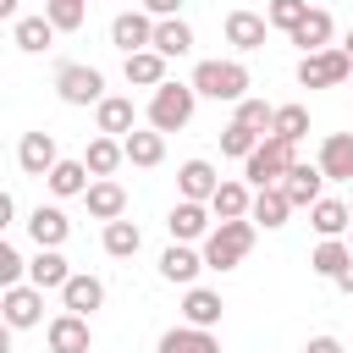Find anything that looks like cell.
Masks as SVG:
<instances>
[{
	"label": "cell",
	"mask_w": 353,
	"mask_h": 353,
	"mask_svg": "<svg viewBox=\"0 0 353 353\" xmlns=\"http://www.w3.org/2000/svg\"><path fill=\"white\" fill-rule=\"evenodd\" d=\"M314 165L325 171V182H353V132H325Z\"/></svg>",
	"instance_id": "14"
},
{
	"label": "cell",
	"mask_w": 353,
	"mask_h": 353,
	"mask_svg": "<svg viewBox=\"0 0 353 353\" xmlns=\"http://www.w3.org/2000/svg\"><path fill=\"white\" fill-rule=\"evenodd\" d=\"M309 11H314L309 0H270V6H265V17H270V28H281V33H292V28H298V22L309 17Z\"/></svg>",
	"instance_id": "40"
},
{
	"label": "cell",
	"mask_w": 353,
	"mask_h": 353,
	"mask_svg": "<svg viewBox=\"0 0 353 353\" xmlns=\"http://www.w3.org/2000/svg\"><path fill=\"white\" fill-rule=\"evenodd\" d=\"M55 33H61V28H55L50 17H17V22H11V39H17V50H28V55L50 50Z\"/></svg>",
	"instance_id": "32"
},
{
	"label": "cell",
	"mask_w": 353,
	"mask_h": 353,
	"mask_svg": "<svg viewBox=\"0 0 353 353\" xmlns=\"http://www.w3.org/2000/svg\"><path fill=\"white\" fill-rule=\"evenodd\" d=\"M83 204H88L94 221H121V215H127V188H121L116 176H94L88 193H83Z\"/></svg>",
	"instance_id": "12"
},
{
	"label": "cell",
	"mask_w": 353,
	"mask_h": 353,
	"mask_svg": "<svg viewBox=\"0 0 353 353\" xmlns=\"http://www.w3.org/2000/svg\"><path fill=\"white\" fill-rule=\"evenodd\" d=\"M320 188H325V171H320V165H309V160H292V165H287V176H281V193L292 199V210H309L314 199H325Z\"/></svg>",
	"instance_id": "11"
},
{
	"label": "cell",
	"mask_w": 353,
	"mask_h": 353,
	"mask_svg": "<svg viewBox=\"0 0 353 353\" xmlns=\"http://www.w3.org/2000/svg\"><path fill=\"white\" fill-rule=\"evenodd\" d=\"M309 226H314L320 237H342V232L353 226L347 199H314V204H309Z\"/></svg>",
	"instance_id": "29"
},
{
	"label": "cell",
	"mask_w": 353,
	"mask_h": 353,
	"mask_svg": "<svg viewBox=\"0 0 353 353\" xmlns=\"http://www.w3.org/2000/svg\"><path fill=\"white\" fill-rule=\"evenodd\" d=\"M215 188H221V176H215V165H210V160H182V165H176V193H182V199L210 204V199H215Z\"/></svg>",
	"instance_id": "18"
},
{
	"label": "cell",
	"mask_w": 353,
	"mask_h": 353,
	"mask_svg": "<svg viewBox=\"0 0 353 353\" xmlns=\"http://www.w3.org/2000/svg\"><path fill=\"white\" fill-rule=\"evenodd\" d=\"M347 265H353V248H347V237H320V248L309 254V270H314V276H325V281H336Z\"/></svg>",
	"instance_id": "30"
},
{
	"label": "cell",
	"mask_w": 353,
	"mask_h": 353,
	"mask_svg": "<svg viewBox=\"0 0 353 353\" xmlns=\"http://www.w3.org/2000/svg\"><path fill=\"white\" fill-rule=\"evenodd\" d=\"M193 88L204 99H248V66L243 61H199L193 66Z\"/></svg>",
	"instance_id": "4"
},
{
	"label": "cell",
	"mask_w": 353,
	"mask_h": 353,
	"mask_svg": "<svg viewBox=\"0 0 353 353\" xmlns=\"http://www.w3.org/2000/svg\"><path fill=\"white\" fill-rule=\"evenodd\" d=\"M44 342H50V353H88V347H94L88 314H72V309H61V314L44 325Z\"/></svg>",
	"instance_id": "9"
},
{
	"label": "cell",
	"mask_w": 353,
	"mask_h": 353,
	"mask_svg": "<svg viewBox=\"0 0 353 353\" xmlns=\"http://www.w3.org/2000/svg\"><path fill=\"white\" fill-rule=\"evenodd\" d=\"M121 77L132 83V88H160L165 83V55L149 44V50H132L127 61H121Z\"/></svg>",
	"instance_id": "24"
},
{
	"label": "cell",
	"mask_w": 353,
	"mask_h": 353,
	"mask_svg": "<svg viewBox=\"0 0 353 353\" xmlns=\"http://www.w3.org/2000/svg\"><path fill=\"white\" fill-rule=\"evenodd\" d=\"M287 215H292V199L281 193V182H276V188H254V210H248L254 226L276 232V226H287Z\"/></svg>",
	"instance_id": "26"
},
{
	"label": "cell",
	"mask_w": 353,
	"mask_h": 353,
	"mask_svg": "<svg viewBox=\"0 0 353 353\" xmlns=\"http://www.w3.org/2000/svg\"><path fill=\"white\" fill-rule=\"evenodd\" d=\"M28 237H33L39 248H61V243L72 237V221H66V210H55V204H39V210L28 215Z\"/></svg>",
	"instance_id": "19"
},
{
	"label": "cell",
	"mask_w": 353,
	"mask_h": 353,
	"mask_svg": "<svg viewBox=\"0 0 353 353\" xmlns=\"http://www.w3.org/2000/svg\"><path fill=\"white\" fill-rule=\"evenodd\" d=\"M154 50H160L165 61H171V55H188V50H193V28H188L182 17H160V22H154Z\"/></svg>",
	"instance_id": "34"
},
{
	"label": "cell",
	"mask_w": 353,
	"mask_h": 353,
	"mask_svg": "<svg viewBox=\"0 0 353 353\" xmlns=\"http://www.w3.org/2000/svg\"><path fill=\"white\" fill-rule=\"evenodd\" d=\"M0 309H6V325L11 331H28V325L44 320V287H33V281L0 287Z\"/></svg>",
	"instance_id": "7"
},
{
	"label": "cell",
	"mask_w": 353,
	"mask_h": 353,
	"mask_svg": "<svg viewBox=\"0 0 353 353\" xmlns=\"http://www.w3.org/2000/svg\"><path fill=\"white\" fill-rule=\"evenodd\" d=\"M154 22H160V17H149V11H121V17L110 22V44H116L121 55L149 50V44H154Z\"/></svg>",
	"instance_id": "10"
},
{
	"label": "cell",
	"mask_w": 353,
	"mask_h": 353,
	"mask_svg": "<svg viewBox=\"0 0 353 353\" xmlns=\"http://www.w3.org/2000/svg\"><path fill=\"white\" fill-rule=\"evenodd\" d=\"M221 314H226L221 292H210V287H199V281L182 292V320H188V325H204V331H215V325H221Z\"/></svg>",
	"instance_id": "22"
},
{
	"label": "cell",
	"mask_w": 353,
	"mask_h": 353,
	"mask_svg": "<svg viewBox=\"0 0 353 353\" xmlns=\"http://www.w3.org/2000/svg\"><path fill=\"white\" fill-rule=\"evenodd\" d=\"M347 210H353V199H347Z\"/></svg>",
	"instance_id": "48"
},
{
	"label": "cell",
	"mask_w": 353,
	"mask_h": 353,
	"mask_svg": "<svg viewBox=\"0 0 353 353\" xmlns=\"http://www.w3.org/2000/svg\"><path fill=\"white\" fill-rule=\"evenodd\" d=\"M347 77H353V55H347L342 44L314 50V55L298 61V83H303V88H342Z\"/></svg>",
	"instance_id": "5"
},
{
	"label": "cell",
	"mask_w": 353,
	"mask_h": 353,
	"mask_svg": "<svg viewBox=\"0 0 353 353\" xmlns=\"http://www.w3.org/2000/svg\"><path fill=\"white\" fill-rule=\"evenodd\" d=\"M276 138H287V143H303L309 138V110L303 105H276V127H270Z\"/></svg>",
	"instance_id": "37"
},
{
	"label": "cell",
	"mask_w": 353,
	"mask_h": 353,
	"mask_svg": "<svg viewBox=\"0 0 353 353\" xmlns=\"http://www.w3.org/2000/svg\"><path fill=\"white\" fill-rule=\"evenodd\" d=\"M342 50H347V55H353V33H347V39H342Z\"/></svg>",
	"instance_id": "47"
},
{
	"label": "cell",
	"mask_w": 353,
	"mask_h": 353,
	"mask_svg": "<svg viewBox=\"0 0 353 353\" xmlns=\"http://www.w3.org/2000/svg\"><path fill=\"white\" fill-rule=\"evenodd\" d=\"M210 215H215L210 204H199V199H176V204H171V215H165L171 243H204V237H210V226H215Z\"/></svg>",
	"instance_id": "8"
},
{
	"label": "cell",
	"mask_w": 353,
	"mask_h": 353,
	"mask_svg": "<svg viewBox=\"0 0 353 353\" xmlns=\"http://www.w3.org/2000/svg\"><path fill=\"white\" fill-rule=\"evenodd\" d=\"M94 127H99V132H110V138H127V132L138 127L132 99H127V94H105V99L94 105Z\"/></svg>",
	"instance_id": "17"
},
{
	"label": "cell",
	"mask_w": 353,
	"mask_h": 353,
	"mask_svg": "<svg viewBox=\"0 0 353 353\" xmlns=\"http://www.w3.org/2000/svg\"><path fill=\"white\" fill-rule=\"evenodd\" d=\"M154 353H221V342H215V331H204V325H171L160 342H154Z\"/></svg>",
	"instance_id": "23"
},
{
	"label": "cell",
	"mask_w": 353,
	"mask_h": 353,
	"mask_svg": "<svg viewBox=\"0 0 353 353\" xmlns=\"http://www.w3.org/2000/svg\"><path fill=\"white\" fill-rule=\"evenodd\" d=\"M248 248H254V221L248 215L243 221H215L210 237H204V265L210 270H237L248 259Z\"/></svg>",
	"instance_id": "1"
},
{
	"label": "cell",
	"mask_w": 353,
	"mask_h": 353,
	"mask_svg": "<svg viewBox=\"0 0 353 353\" xmlns=\"http://www.w3.org/2000/svg\"><path fill=\"white\" fill-rule=\"evenodd\" d=\"M199 270H210V265H204V248L171 243V248L160 254V276H165L171 287H193V281H199Z\"/></svg>",
	"instance_id": "13"
},
{
	"label": "cell",
	"mask_w": 353,
	"mask_h": 353,
	"mask_svg": "<svg viewBox=\"0 0 353 353\" xmlns=\"http://www.w3.org/2000/svg\"><path fill=\"white\" fill-rule=\"evenodd\" d=\"M55 160H61V149H55L50 132H22V143H17V165H22L28 176H50Z\"/></svg>",
	"instance_id": "15"
},
{
	"label": "cell",
	"mask_w": 353,
	"mask_h": 353,
	"mask_svg": "<svg viewBox=\"0 0 353 353\" xmlns=\"http://www.w3.org/2000/svg\"><path fill=\"white\" fill-rule=\"evenodd\" d=\"M232 121H243V127H254V132H270V127H276V105L248 94V99H237V116H232Z\"/></svg>",
	"instance_id": "38"
},
{
	"label": "cell",
	"mask_w": 353,
	"mask_h": 353,
	"mask_svg": "<svg viewBox=\"0 0 353 353\" xmlns=\"http://www.w3.org/2000/svg\"><path fill=\"white\" fill-rule=\"evenodd\" d=\"M265 33H270V17H259V11H232V17H226V44H232L237 55L259 50Z\"/></svg>",
	"instance_id": "16"
},
{
	"label": "cell",
	"mask_w": 353,
	"mask_h": 353,
	"mask_svg": "<svg viewBox=\"0 0 353 353\" xmlns=\"http://www.w3.org/2000/svg\"><path fill=\"white\" fill-rule=\"evenodd\" d=\"M55 94L66 105H99L105 99V72L99 66H83V61H66L55 72Z\"/></svg>",
	"instance_id": "6"
},
{
	"label": "cell",
	"mask_w": 353,
	"mask_h": 353,
	"mask_svg": "<svg viewBox=\"0 0 353 353\" xmlns=\"http://www.w3.org/2000/svg\"><path fill=\"white\" fill-rule=\"evenodd\" d=\"M22 276H28V259H22L11 243H0V287H17Z\"/></svg>",
	"instance_id": "41"
},
{
	"label": "cell",
	"mask_w": 353,
	"mask_h": 353,
	"mask_svg": "<svg viewBox=\"0 0 353 353\" xmlns=\"http://www.w3.org/2000/svg\"><path fill=\"white\" fill-rule=\"evenodd\" d=\"M88 182H94V171H88L83 160H55V171L44 176V188H50L55 199H83Z\"/></svg>",
	"instance_id": "28"
},
{
	"label": "cell",
	"mask_w": 353,
	"mask_h": 353,
	"mask_svg": "<svg viewBox=\"0 0 353 353\" xmlns=\"http://www.w3.org/2000/svg\"><path fill=\"white\" fill-rule=\"evenodd\" d=\"M210 210H215V221H243L254 210V188L248 182H221L215 199H210Z\"/></svg>",
	"instance_id": "31"
},
{
	"label": "cell",
	"mask_w": 353,
	"mask_h": 353,
	"mask_svg": "<svg viewBox=\"0 0 353 353\" xmlns=\"http://www.w3.org/2000/svg\"><path fill=\"white\" fill-rule=\"evenodd\" d=\"M303 353H342V342H336V336H309Z\"/></svg>",
	"instance_id": "42"
},
{
	"label": "cell",
	"mask_w": 353,
	"mask_h": 353,
	"mask_svg": "<svg viewBox=\"0 0 353 353\" xmlns=\"http://www.w3.org/2000/svg\"><path fill=\"white\" fill-rule=\"evenodd\" d=\"M336 292H347V298H353V265H347V270L336 276Z\"/></svg>",
	"instance_id": "45"
},
{
	"label": "cell",
	"mask_w": 353,
	"mask_h": 353,
	"mask_svg": "<svg viewBox=\"0 0 353 353\" xmlns=\"http://www.w3.org/2000/svg\"><path fill=\"white\" fill-rule=\"evenodd\" d=\"M11 221H17V199H11V193H0V226H11Z\"/></svg>",
	"instance_id": "44"
},
{
	"label": "cell",
	"mask_w": 353,
	"mask_h": 353,
	"mask_svg": "<svg viewBox=\"0 0 353 353\" xmlns=\"http://www.w3.org/2000/svg\"><path fill=\"white\" fill-rule=\"evenodd\" d=\"M99 303H105V281L88 276V270H72V281L61 287V309H72V314H94Z\"/></svg>",
	"instance_id": "21"
},
{
	"label": "cell",
	"mask_w": 353,
	"mask_h": 353,
	"mask_svg": "<svg viewBox=\"0 0 353 353\" xmlns=\"http://www.w3.org/2000/svg\"><path fill=\"white\" fill-rule=\"evenodd\" d=\"M298 160V143H287V138H276V132H265L259 138V149L243 160V182L248 188H276L281 176H287V165Z\"/></svg>",
	"instance_id": "3"
},
{
	"label": "cell",
	"mask_w": 353,
	"mask_h": 353,
	"mask_svg": "<svg viewBox=\"0 0 353 353\" xmlns=\"http://www.w3.org/2000/svg\"><path fill=\"white\" fill-rule=\"evenodd\" d=\"M347 83H353V77H347Z\"/></svg>",
	"instance_id": "50"
},
{
	"label": "cell",
	"mask_w": 353,
	"mask_h": 353,
	"mask_svg": "<svg viewBox=\"0 0 353 353\" xmlns=\"http://www.w3.org/2000/svg\"><path fill=\"white\" fill-rule=\"evenodd\" d=\"M0 17H17V0H0Z\"/></svg>",
	"instance_id": "46"
},
{
	"label": "cell",
	"mask_w": 353,
	"mask_h": 353,
	"mask_svg": "<svg viewBox=\"0 0 353 353\" xmlns=\"http://www.w3.org/2000/svg\"><path fill=\"white\" fill-rule=\"evenodd\" d=\"M44 17H50L61 33H77L83 17H88V0H44Z\"/></svg>",
	"instance_id": "39"
},
{
	"label": "cell",
	"mask_w": 353,
	"mask_h": 353,
	"mask_svg": "<svg viewBox=\"0 0 353 353\" xmlns=\"http://www.w3.org/2000/svg\"><path fill=\"white\" fill-rule=\"evenodd\" d=\"M193 105H199V88L165 77V83L149 94V127H160V132H182V127L193 121Z\"/></svg>",
	"instance_id": "2"
},
{
	"label": "cell",
	"mask_w": 353,
	"mask_h": 353,
	"mask_svg": "<svg viewBox=\"0 0 353 353\" xmlns=\"http://www.w3.org/2000/svg\"><path fill=\"white\" fill-rule=\"evenodd\" d=\"M138 248H143V232L132 221H105V254L110 259H132Z\"/></svg>",
	"instance_id": "35"
},
{
	"label": "cell",
	"mask_w": 353,
	"mask_h": 353,
	"mask_svg": "<svg viewBox=\"0 0 353 353\" xmlns=\"http://www.w3.org/2000/svg\"><path fill=\"white\" fill-rule=\"evenodd\" d=\"M28 281H33V287H44V292H61V287L72 281L66 254H61V248H39V254L28 259Z\"/></svg>",
	"instance_id": "20"
},
{
	"label": "cell",
	"mask_w": 353,
	"mask_h": 353,
	"mask_svg": "<svg viewBox=\"0 0 353 353\" xmlns=\"http://www.w3.org/2000/svg\"><path fill=\"white\" fill-rule=\"evenodd\" d=\"M143 11H149V17H176L182 0H143Z\"/></svg>",
	"instance_id": "43"
},
{
	"label": "cell",
	"mask_w": 353,
	"mask_h": 353,
	"mask_svg": "<svg viewBox=\"0 0 353 353\" xmlns=\"http://www.w3.org/2000/svg\"><path fill=\"white\" fill-rule=\"evenodd\" d=\"M121 160H127V149H121V138H110V132L88 138V149H83V165H88L94 176H110V171H116Z\"/></svg>",
	"instance_id": "33"
},
{
	"label": "cell",
	"mask_w": 353,
	"mask_h": 353,
	"mask_svg": "<svg viewBox=\"0 0 353 353\" xmlns=\"http://www.w3.org/2000/svg\"><path fill=\"white\" fill-rule=\"evenodd\" d=\"M331 33H336L331 11H320V6H314V11H309V17H303V22L292 28V33H287V39H292V44L303 50V55H314V50H331Z\"/></svg>",
	"instance_id": "27"
},
{
	"label": "cell",
	"mask_w": 353,
	"mask_h": 353,
	"mask_svg": "<svg viewBox=\"0 0 353 353\" xmlns=\"http://www.w3.org/2000/svg\"><path fill=\"white\" fill-rule=\"evenodd\" d=\"M259 138H265V132H254V127H243V121H226V127H221V154L248 160V154L259 149Z\"/></svg>",
	"instance_id": "36"
},
{
	"label": "cell",
	"mask_w": 353,
	"mask_h": 353,
	"mask_svg": "<svg viewBox=\"0 0 353 353\" xmlns=\"http://www.w3.org/2000/svg\"><path fill=\"white\" fill-rule=\"evenodd\" d=\"M121 149H127V160H132V165L154 171V165L165 160V132H160V127H132V132L121 138Z\"/></svg>",
	"instance_id": "25"
},
{
	"label": "cell",
	"mask_w": 353,
	"mask_h": 353,
	"mask_svg": "<svg viewBox=\"0 0 353 353\" xmlns=\"http://www.w3.org/2000/svg\"><path fill=\"white\" fill-rule=\"evenodd\" d=\"M347 248H353V237H347Z\"/></svg>",
	"instance_id": "49"
}]
</instances>
